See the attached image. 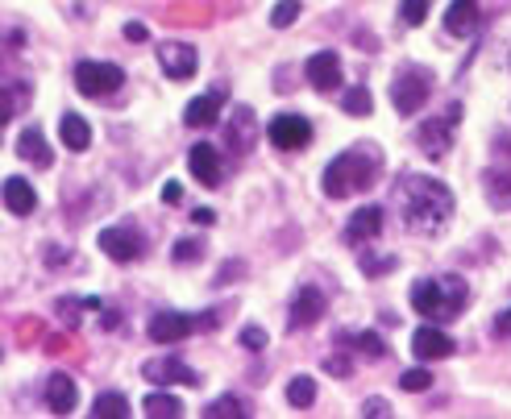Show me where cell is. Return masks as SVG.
Wrapping results in <instances>:
<instances>
[{"label":"cell","instance_id":"obj_1","mask_svg":"<svg viewBox=\"0 0 511 419\" xmlns=\"http://www.w3.org/2000/svg\"><path fill=\"white\" fill-rule=\"evenodd\" d=\"M391 204L399 225L416 237H437L453 216V195L445 183L437 179H420V175H403L391 191Z\"/></svg>","mask_w":511,"mask_h":419},{"label":"cell","instance_id":"obj_2","mask_svg":"<svg viewBox=\"0 0 511 419\" xmlns=\"http://www.w3.org/2000/svg\"><path fill=\"white\" fill-rule=\"evenodd\" d=\"M378 171H383V154H378V146H374V141H358L354 150L337 154L333 162L325 166V175H320V191H325L329 200H345V195L374 187Z\"/></svg>","mask_w":511,"mask_h":419},{"label":"cell","instance_id":"obj_3","mask_svg":"<svg viewBox=\"0 0 511 419\" xmlns=\"http://www.w3.org/2000/svg\"><path fill=\"white\" fill-rule=\"evenodd\" d=\"M466 299H470V287H466L462 278H453V274L412 283V307L424 316V320H433V324L457 320V312L466 307Z\"/></svg>","mask_w":511,"mask_h":419},{"label":"cell","instance_id":"obj_4","mask_svg":"<svg viewBox=\"0 0 511 419\" xmlns=\"http://www.w3.org/2000/svg\"><path fill=\"white\" fill-rule=\"evenodd\" d=\"M428 96H433V75L424 67H403L399 79H391V104L399 117H416Z\"/></svg>","mask_w":511,"mask_h":419},{"label":"cell","instance_id":"obj_5","mask_svg":"<svg viewBox=\"0 0 511 419\" xmlns=\"http://www.w3.org/2000/svg\"><path fill=\"white\" fill-rule=\"evenodd\" d=\"M121 83H125V71H121L117 63H92V59H84L75 67V88L84 92V96H113Z\"/></svg>","mask_w":511,"mask_h":419},{"label":"cell","instance_id":"obj_6","mask_svg":"<svg viewBox=\"0 0 511 419\" xmlns=\"http://www.w3.org/2000/svg\"><path fill=\"white\" fill-rule=\"evenodd\" d=\"M100 249L113 258V262H138L142 254H146V237L138 233L133 225H109L100 229Z\"/></svg>","mask_w":511,"mask_h":419},{"label":"cell","instance_id":"obj_7","mask_svg":"<svg viewBox=\"0 0 511 419\" xmlns=\"http://www.w3.org/2000/svg\"><path fill=\"white\" fill-rule=\"evenodd\" d=\"M266 137H270V146H279V150H304V146H312V121L300 117V112H279V117L266 125Z\"/></svg>","mask_w":511,"mask_h":419},{"label":"cell","instance_id":"obj_8","mask_svg":"<svg viewBox=\"0 0 511 419\" xmlns=\"http://www.w3.org/2000/svg\"><path fill=\"white\" fill-rule=\"evenodd\" d=\"M225 146L233 150L237 158H246L250 150L258 146V112L250 104H237L225 121Z\"/></svg>","mask_w":511,"mask_h":419},{"label":"cell","instance_id":"obj_9","mask_svg":"<svg viewBox=\"0 0 511 419\" xmlns=\"http://www.w3.org/2000/svg\"><path fill=\"white\" fill-rule=\"evenodd\" d=\"M196 46H187V42H158V67L167 71V79H192L196 75Z\"/></svg>","mask_w":511,"mask_h":419},{"label":"cell","instance_id":"obj_10","mask_svg":"<svg viewBox=\"0 0 511 419\" xmlns=\"http://www.w3.org/2000/svg\"><path fill=\"white\" fill-rule=\"evenodd\" d=\"M325 316V295L316 291V287H300V291L291 295V312H287V328H312L316 320Z\"/></svg>","mask_w":511,"mask_h":419},{"label":"cell","instance_id":"obj_11","mask_svg":"<svg viewBox=\"0 0 511 419\" xmlns=\"http://www.w3.org/2000/svg\"><path fill=\"white\" fill-rule=\"evenodd\" d=\"M142 378L158 382V386H171V382H183V386H200V374L192 365H183L179 357H154L142 365Z\"/></svg>","mask_w":511,"mask_h":419},{"label":"cell","instance_id":"obj_12","mask_svg":"<svg viewBox=\"0 0 511 419\" xmlns=\"http://www.w3.org/2000/svg\"><path fill=\"white\" fill-rule=\"evenodd\" d=\"M308 71V83L316 92H337L341 88V59H337V50H316L312 59L304 63Z\"/></svg>","mask_w":511,"mask_h":419},{"label":"cell","instance_id":"obj_13","mask_svg":"<svg viewBox=\"0 0 511 419\" xmlns=\"http://www.w3.org/2000/svg\"><path fill=\"white\" fill-rule=\"evenodd\" d=\"M150 341L154 345H175L183 341L187 332H196V316H187V312H158L154 320H150Z\"/></svg>","mask_w":511,"mask_h":419},{"label":"cell","instance_id":"obj_14","mask_svg":"<svg viewBox=\"0 0 511 419\" xmlns=\"http://www.w3.org/2000/svg\"><path fill=\"white\" fill-rule=\"evenodd\" d=\"M416 146L428 158H445L453 146V121L449 117H428L420 129H416Z\"/></svg>","mask_w":511,"mask_h":419},{"label":"cell","instance_id":"obj_15","mask_svg":"<svg viewBox=\"0 0 511 419\" xmlns=\"http://www.w3.org/2000/svg\"><path fill=\"white\" fill-rule=\"evenodd\" d=\"M383 225H387L383 208L366 204V208H358V212L349 216V225H345V241H349V245H366V241H374V237L383 233Z\"/></svg>","mask_w":511,"mask_h":419},{"label":"cell","instance_id":"obj_16","mask_svg":"<svg viewBox=\"0 0 511 419\" xmlns=\"http://www.w3.org/2000/svg\"><path fill=\"white\" fill-rule=\"evenodd\" d=\"M453 349H457L453 336H445V332L433 328V324H424V328L412 336V353L420 361H445V357H453Z\"/></svg>","mask_w":511,"mask_h":419},{"label":"cell","instance_id":"obj_17","mask_svg":"<svg viewBox=\"0 0 511 419\" xmlns=\"http://www.w3.org/2000/svg\"><path fill=\"white\" fill-rule=\"evenodd\" d=\"M187 166H192V179H200L204 187H221V154H217V146H208V141L192 146Z\"/></svg>","mask_w":511,"mask_h":419},{"label":"cell","instance_id":"obj_18","mask_svg":"<svg viewBox=\"0 0 511 419\" xmlns=\"http://www.w3.org/2000/svg\"><path fill=\"white\" fill-rule=\"evenodd\" d=\"M46 403H50V411H54V415H71V411H75V403H79L75 378H71V374H50Z\"/></svg>","mask_w":511,"mask_h":419},{"label":"cell","instance_id":"obj_19","mask_svg":"<svg viewBox=\"0 0 511 419\" xmlns=\"http://www.w3.org/2000/svg\"><path fill=\"white\" fill-rule=\"evenodd\" d=\"M445 30L453 38H470L478 30V0H453L449 9H445Z\"/></svg>","mask_w":511,"mask_h":419},{"label":"cell","instance_id":"obj_20","mask_svg":"<svg viewBox=\"0 0 511 419\" xmlns=\"http://www.w3.org/2000/svg\"><path fill=\"white\" fill-rule=\"evenodd\" d=\"M0 200H5V208H9L13 216H30L34 208H38V195H34V187L25 183V179H5Z\"/></svg>","mask_w":511,"mask_h":419},{"label":"cell","instance_id":"obj_21","mask_svg":"<svg viewBox=\"0 0 511 419\" xmlns=\"http://www.w3.org/2000/svg\"><path fill=\"white\" fill-rule=\"evenodd\" d=\"M17 154L25 158V162H34L38 171H46V166L54 162V150L46 146V137H42L38 129H25V133L17 137Z\"/></svg>","mask_w":511,"mask_h":419},{"label":"cell","instance_id":"obj_22","mask_svg":"<svg viewBox=\"0 0 511 419\" xmlns=\"http://www.w3.org/2000/svg\"><path fill=\"white\" fill-rule=\"evenodd\" d=\"M59 133H63V146L75 150V154H84V150L92 146V125L79 117V112H63Z\"/></svg>","mask_w":511,"mask_h":419},{"label":"cell","instance_id":"obj_23","mask_svg":"<svg viewBox=\"0 0 511 419\" xmlns=\"http://www.w3.org/2000/svg\"><path fill=\"white\" fill-rule=\"evenodd\" d=\"M217 112H221V96L217 92H208V96H196L183 108V121L187 125H196V129H208V125H217Z\"/></svg>","mask_w":511,"mask_h":419},{"label":"cell","instance_id":"obj_24","mask_svg":"<svg viewBox=\"0 0 511 419\" xmlns=\"http://www.w3.org/2000/svg\"><path fill=\"white\" fill-rule=\"evenodd\" d=\"M125 415H129V399L125 395H117V390L92 399V419H125Z\"/></svg>","mask_w":511,"mask_h":419},{"label":"cell","instance_id":"obj_25","mask_svg":"<svg viewBox=\"0 0 511 419\" xmlns=\"http://www.w3.org/2000/svg\"><path fill=\"white\" fill-rule=\"evenodd\" d=\"M486 200L511 212V171H486Z\"/></svg>","mask_w":511,"mask_h":419},{"label":"cell","instance_id":"obj_26","mask_svg":"<svg viewBox=\"0 0 511 419\" xmlns=\"http://www.w3.org/2000/svg\"><path fill=\"white\" fill-rule=\"evenodd\" d=\"M146 415L175 419V415H183V403H179L175 395H167V390H154V395H146Z\"/></svg>","mask_w":511,"mask_h":419},{"label":"cell","instance_id":"obj_27","mask_svg":"<svg viewBox=\"0 0 511 419\" xmlns=\"http://www.w3.org/2000/svg\"><path fill=\"white\" fill-rule=\"evenodd\" d=\"M287 403H291V407H312L316 403V378H308V374H295L291 378V386H287Z\"/></svg>","mask_w":511,"mask_h":419},{"label":"cell","instance_id":"obj_28","mask_svg":"<svg viewBox=\"0 0 511 419\" xmlns=\"http://www.w3.org/2000/svg\"><path fill=\"white\" fill-rule=\"evenodd\" d=\"M341 108L349 112V117H370L374 100H370V92H366V88H349V92L341 96Z\"/></svg>","mask_w":511,"mask_h":419},{"label":"cell","instance_id":"obj_29","mask_svg":"<svg viewBox=\"0 0 511 419\" xmlns=\"http://www.w3.org/2000/svg\"><path fill=\"white\" fill-rule=\"evenodd\" d=\"M354 349L362 353L366 361H383L387 357V345H383V336H378V332H358Z\"/></svg>","mask_w":511,"mask_h":419},{"label":"cell","instance_id":"obj_30","mask_svg":"<svg viewBox=\"0 0 511 419\" xmlns=\"http://www.w3.org/2000/svg\"><path fill=\"white\" fill-rule=\"evenodd\" d=\"M171 258H175V266L200 262V258H204V241H200V237H183V241H175V249H171Z\"/></svg>","mask_w":511,"mask_h":419},{"label":"cell","instance_id":"obj_31","mask_svg":"<svg viewBox=\"0 0 511 419\" xmlns=\"http://www.w3.org/2000/svg\"><path fill=\"white\" fill-rule=\"evenodd\" d=\"M204 415H208V419H241V415H246V407H241L233 395H221L217 403H208Z\"/></svg>","mask_w":511,"mask_h":419},{"label":"cell","instance_id":"obj_32","mask_svg":"<svg viewBox=\"0 0 511 419\" xmlns=\"http://www.w3.org/2000/svg\"><path fill=\"white\" fill-rule=\"evenodd\" d=\"M300 13H304V9H300V0H279L275 9H270V25H275V30H287Z\"/></svg>","mask_w":511,"mask_h":419},{"label":"cell","instance_id":"obj_33","mask_svg":"<svg viewBox=\"0 0 511 419\" xmlns=\"http://www.w3.org/2000/svg\"><path fill=\"white\" fill-rule=\"evenodd\" d=\"M358 262H362V270L370 274V278H378L383 270H395V254H387V258H370V254H366V245H358Z\"/></svg>","mask_w":511,"mask_h":419},{"label":"cell","instance_id":"obj_34","mask_svg":"<svg viewBox=\"0 0 511 419\" xmlns=\"http://www.w3.org/2000/svg\"><path fill=\"white\" fill-rule=\"evenodd\" d=\"M399 17H403V25H424V17H428V0H403Z\"/></svg>","mask_w":511,"mask_h":419},{"label":"cell","instance_id":"obj_35","mask_svg":"<svg viewBox=\"0 0 511 419\" xmlns=\"http://www.w3.org/2000/svg\"><path fill=\"white\" fill-rule=\"evenodd\" d=\"M399 386L408 390V395H420V390L433 386V374H428V370H408V374L399 378Z\"/></svg>","mask_w":511,"mask_h":419},{"label":"cell","instance_id":"obj_36","mask_svg":"<svg viewBox=\"0 0 511 419\" xmlns=\"http://www.w3.org/2000/svg\"><path fill=\"white\" fill-rule=\"evenodd\" d=\"M266 341H270V336H266V328H258V324H246V328H241V349L262 353Z\"/></svg>","mask_w":511,"mask_h":419},{"label":"cell","instance_id":"obj_37","mask_svg":"<svg viewBox=\"0 0 511 419\" xmlns=\"http://www.w3.org/2000/svg\"><path fill=\"white\" fill-rule=\"evenodd\" d=\"M237 274H246V262H225V266L217 270V278H212V283H217V287L237 283Z\"/></svg>","mask_w":511,"mask_h":419},{"label":"cell","instance_id":"obj_38","mask_svg":"<svg viewBox=\"0 0 511 419\" xmlns=\"http://www.w3.org/2000/svg\"><path fill=\"white\" fill-rule=\"evenodd\" d=\"M362 415L366 419H383V415H391V403H387V399H366L362 403Z\"/></svg>","mask_w":511,"mask_h":419},{"label":"cell","instance_id":"obj_39","mask_svg":"<svg viewBox=\"0 0 511 419\" xmlns=\"http://www.w3.org/2000/svg\"><path fill=\"white\" fill-rule=\"evenodd\" d=\"M9 121H13V92L0 88V129L9 125Z\"/></svg>","mask_w":511,"mask_h":419},{"label":"cell","instance_id":"obj_40","mask_svg":"<svg viewBox=\"0 0 511 419\" xmlns=\"http://www.w3.org/2000/svg\"><path fill=\"white\" fill-rule=\"evenodd\" d=\"M125 38H129V42H146L150 34H146V25H142V21H129V25H125Z\"/></svg>","mask_w":511,"mask_h":419},{"label":"cell","instance_id":"obj_41","mask_svg":"<svg viewBox=\"0 0 511 419\" xmlns=\"http://www.w3.org/2000/svg\"><path fill=\"white\" fill-rule=\"evenodd\" d=\"M325 370H329V374H337V378H345V374H349V361H345V357H329V361H325Z\"/></svg>","mask_w":511,"mask_h":419},{"label":"cell","instance_id":"obj_42","mask_svg":"<svg viewBox=\"0 0 511 419\" xmlns=\"http://www.w3.org/2000/svg\"><path fill=\"white\" fill-rule=\"evenodd\" d=\"M192 220H196V225H217V212H212V208H196Z\"/></svg>","mask_w":511,"mask_h":419},{"label":"cell","instance_id":"obj_43","mask_svg":"<svg viewBox=\"0 0 511 419\" xmlns=\"http://www.w3.org/2000/svg\"><path fill=\"white\" fill-rule=\"evenodd\" d=\"M162 200H167V204H179V200H183V187L167 183V187H162Z\"/></svg>","mask_w":511,"mask_h":419},{"label":"cell","instance_id":"obj_44","mask_svg":"<svg viewBox=\"0 0 511 419\" xmlns=\"http://www.w3.org/2000/svg\"><path fill=\"white\" fill-rule=\"evenodd\" d=\"M495 332H503V336L511 332V307H507V312H499V320H495Z\"/></svg>","mask_w":511,"mask_h":419},{"label":"cell","instance_id":"obj_45","mask_svg":"<svg viewBox=\"0 0 511 419\" xmlns=\"http://www.w3.org/2000/svg\"><path fill=\"white\" fill-rule=\"evenodd\" d=\"M59 262H67V249H50V254H46V266H59Z\"/></svg>","mask_w":511,"mask_h":419},{"label":"cell","instance_id":"obj_46","mask_svg":"<svg viewBox=\"0 0 511 419\" xmlns=\"http://www.w3.org/2000/svg\"><path fill=\"white\" fill-rule=\"evenodd\" d=\"M0 357H5V353H0Z\"/></svg>","mask_w":511,"mask_h":419}]
</instances>
